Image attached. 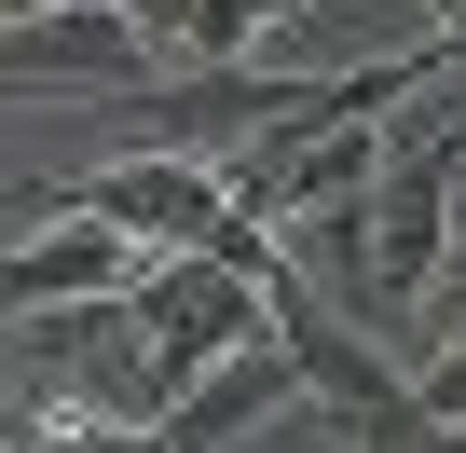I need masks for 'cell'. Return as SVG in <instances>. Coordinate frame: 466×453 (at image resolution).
I'll list each match as a JSON object with an SVG mask.
<instances>
[{"instance_id": "cell-6", "label": "cell", "mask_w": 466, "mask_h": 453, "mask_svg": "<svg viewBox=\"0 0 466 453\" xmlns=\"http://www.w3.org/2000/svg\"><path fill=\"white\" fill-rule=\"evenodd\" d=\"M411 371H425V398H439V412H452V426H466V330H452V344H439V357H411Z\"/></svg>"}, {"instance_id": "cell-4", "label": "cell", "mask_w": 466, "mask_h": 453, "mask_svg": "<svg viewBox=\"0 0 466 453\" xmlns=\"http://www.w3.org/2000/svg\"><path fill=\"white\" fill-rule=\"evenodd\" d=\"M289 398H302V357H289V344H248V357H219L206 385L165 398V439H178V453H219V439H248L261 412H289Z\"/></svg>"}, {"instance_id": "cell-7", "label": "cell", "mask_w": 466, "mask_h": 453, "mask_svg": "<svg viewBox=\"0 0 466 453\" xmlns=\"http://www.w3.org/2000/svg\"><path fill=\"white\" fill-rule=\"evenodd\" d=\"M0 15H56V0H0Z\"/></svg>"}, {"instance_id": "cell-3", "label": "cell", "mask_w": 466, "mask_h": 453, "mask_svg": "<svg viewBox=\"0 0 466 453\" xmlns=\"http://www.w3.org/2000/svg\"><path fill=\"white\" fill-rule=\"evenodd\" d=\"M137 234L110 206H83V192H56V220L42 234H15L0 248V316H56V303H110V289H137Z\"/></svg>"}, {"instance_id": "cell-1", "label": "cell", "mask_w": 466, "mask_h": 453, "mask_svg": "<svg viewBox=\"0 0 466 453\" xmlns=\"http://www.w3.org/2000/svg\"><path fill=\"white\" fill-rule=\"evenodd\" d=\"M69 192L110 206L137 248H219V262H248V275H289V262H302L275 220L248 206V179H233L219 151H151V138H137V151H110V165L69 179Z\"/></svg>"}, {"instance_id": "cell-5", "label": "cell", "mask_w": 466, "mask_h": 453, "mask_svg": "<svg viewBox=\"0 0 466 453\" xmlns=\"http://www.w3.org/2000/svg\"><path fill=\"white\" fill-rule=\"evenodd\" d=\"M275 15H289V0H137V28L165 42V69H219V56H248Z\"/></svg>"}, {"instance_id": "cell-2", "label": "cell", "mask_w": 466, "mask_h": 453, "mask_svg": "<svg viewBox=\"0 0 466 453\" xmlns=\"http://www.w3.org/2000/svg\"><path fill=\"white\" fill-rule=\"evenodd\" d=\"M165 69V42L137 28V0H56V15H0V83H96L137 97Z\"/></svg>"}]
</instances>
